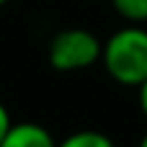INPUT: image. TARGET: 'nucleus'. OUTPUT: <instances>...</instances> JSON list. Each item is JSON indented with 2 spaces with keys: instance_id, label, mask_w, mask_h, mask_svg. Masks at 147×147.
<instances>
[{
  "instance_id": "nucleus-7",
  "label": "nucleus",
  "mask_w": 147,
  "mask_h": 147,
  "mask_svg": "<svg viewBox=\"0 0 147 147\" xmlns=\"http://www.w3.org/2000/svg\"><path fill=\"white\" fill-rule=\"evenodd\" d=\"M140 109H142V114L147 116V80L140 85Z\"/></svg>"
},
{
  "instance_id": "nucleus-3",
  "label": "nucleus",
  "mask_w": 147,
  "mask_h": 147,
  "mask_svg": "<svg viewBox=\"0 0 147 147\" xmlns=\"http://www.w3.org/2000/svg\"><path fill=\"white\" fill-rule=\"evenodd\" d=\"M0 147H57V140L47 127L36 121H21V124H10Z\"/></svg>"
},
{
  "instance_id": "nucleus-2",
  "label": "nucleus",
  "mask_w": 147,
  "mask_h": 147,
  "mask_svg": "<svg viewBox=\"0 0 147 147\" xmlns=\"http://www.w3.org/2000/svg\"><path fill=\"white\" fill-rule=\"evenodd\" d=\"M101 39L88 28H65L49 41V65L57 72H78L101 59Z\"/></svg>"
},
{
  "instance_id": "nucleus-6",
  "label": "nucleus",
  "mask_w": 147,
  "mask_h": 147,
  "mask_svg": "<svg viewBox=\"0 0 147 147\" xmlns=\"http://www.w3.org/2000/svg\"><path fill=\"white\" fill-rule=\"evenodd\" d=\"M10 114H8V109H5V103H0V142H3V137L8 134V129H10Z\"/></svg>"
},
{
  "instance_id": "nucleus-4",
  "label": "nucleus",
  "mask_w": 147,
  "mask_h": 147,
  "mask_svg": "<svg viewBox=\"0 0 147 147\" xmlns=\"http://www.w3.org/2000/svg\"><path fill=\"white\" fill-rule=\"evenodd\" d=\"M57 147H116V142L98 129H80L57 142Z\"/></svg>"
},
{
  "instance_id": "nucleus-1",
  "label": "nucleus",
  "mask_w": 147,
  "mask_h": 147,
  "mask_svg": "<svg viewBox=\"0 0 147 147\" xmlns=\"http://www.w3.org/2000/svg\"><path fill=\"white\" fill-rule=\"evenodd\" d=\"M101 62L119 85L140 88L147 80V31L140 23L114 31L101 49Z\"/></svg>"
},
{
  "instance_id": "nucleus-9",
  "label": "nucleus",
  "mask_w": 147,
  "mask_h": 147,
  "mask_svg": "<svg viewBox=\"0 0 147 147\" xmlns=\"http://www.w3.org/2000/svg\"><path fill=\"white\" fill-rule=\"evenodd\" d=\"M5 3H10V0H0V5H5Z\"/></svg>"
},
{
  "instance_id": "nucleus-5",
  "label": "nucleus",
  "mask_w": 147,
  "mask_h": 147,
  "mask_svg": "<svg viewBox=\"0 0 147 147\" xmlns=\"http://www.w3.org/2000/svg\"><path fill=\"white\" fill-rule=\"evenodd\" d=\"M111 5L129 23H145L147 21V0H111Z\"/></svg>"
},
{
  "instance_id": "nucleus-8",
  "label": "nucleus",
  "mask_w": 147,
  "mask_h": 147,
  "mask_svg": "<svg viewBox=\"0 0 147 147\" xmlns=\"http://www.w3.org/2000/svg\"><path fill=\"white\" fill-rule=\"evenodd\" d=\"M140 147H147V134L142 137V140H140Z\"/></svg>"
}]
</instances>
